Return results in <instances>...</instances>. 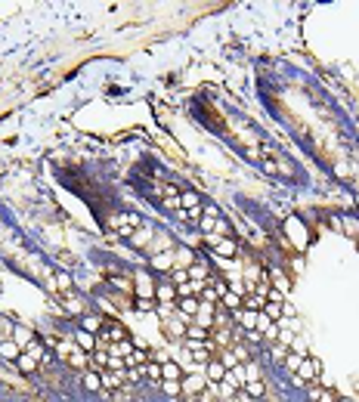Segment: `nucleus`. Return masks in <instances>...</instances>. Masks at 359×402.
Masks as SVG:
<instances>
[{
    "instance_id": "obj_21",
    "label": "nucleus",
    "mask_w": 359,
    "mask_h": 402,
    "mask_svg": "<svg viewBox=\"0 0 359 402\" xmlns=\"http://www.w3.org/2000/svg\"><path fill=\"white\" fill-rule=\"evenodd\" d=\"M112 356H118V359H130L133 356V343L130 340H121V343H112V350H108Z\"/></svg>"
},
{
    "instance_id": "obj_14",
    "label": "nucleus",
    "mask_w": 359,
    "mask_h": 402,
    "mask_svg": "<svg viewBox=\"0 0 359 402\" xmlns=\"http://www.w3.org/2000/svg\"><path fill=\"white\" fill-rule=\"evenodd\" d=\"M16 365H19V371H22V375H34V368H37V359H34L31 353H25V350H22V356L16 359Z\"/></svg>"
},
{
    "instance_id": "obj_62",
    "label": "nucleus",
    "mask_w": 359,
    "mask_h": 402,
    "mask_svg": "<svg viewBox=\"0 0 359 402\" xmlns=\"http://www.w3.org/2000/svg\"><path fill=\"white\" fill-rule=\"evenodd\" d=\"M223 402H226V399H223Z\"/></svg>"
},
{
    "instance_id": "obj_3",
    "label": "nucleus",
    "mask_w": 359,
    "mask_h": 402,
    "mask_svg": "<svg viewBox=\"0 0 359 402\" xmlns=\"http://www.w3.org/2000/svg\"><path fill=\"white\" fill-rule=\"evenodd\" d=\"M205 387H208V378H205V375H186V378H183V393H186V396L202 393Z\"/></svg>"
},
{
    "instance_id": "obj_31",
    "label": "nucleus",
    "mask_w": 359,
    "mask_h": 402,
    "mask_svg": "<svg viewBox=\"0 0 359 402\" xmlns=\"http://www.w3.org/2000/svg\"><path fill=\"white\" fill-rule=\"evenodd\" d=\"M245 390H248V396H254V399H260L263 393H266V387H263V381L257 378V381H248L245 384Z\"/></svg>"
},
{
    "instance_id": "obj_39",
    "label": "nucleus",
    "mask_w": 359,
    "mask_h": 402,
    "mask_svg": "<svg viewBox=\"0 0 359 402\" xmlns=\"http://www.w3.org/2000/svg\"><path fill=\"white\" fill-rule=\"evenodd\" d=\"M288 353H291L288 347H282V343H275V347H272V362H285V359H288Z\"/></svg>"
},
{
    "instance_id": "obj_27",
    "label": "nucleus",
    "mask_w": 359,
    "mask_h": 402,
    "mask_svg": "<svg viewBox=\"0 0 359 402\" xmlns=\"http://www.w3.org/2000/svg\"><path fill=\"white\" fill-rule=\"evenodd\" d=\"M81 328H84V331H93V334H99V331H102V322H99L96 315H81Z\"/></svg>"
},
{
    "instance_id": "obj_33",
    "label": "nucleus",
    "mask_w": 359,
    "mask_h": 402,
    "mask_svg": "<svg viewBox=\"0 0 359 402\" xmlns=\"http://www.w3.org/2000/svg\"><path fill=\"white\" fill-rule=\"evenodd\" d=\"M238 319H242V325H245L248 331H254V328H257V312L245 309V312H238Z\"/></svg>"
},
{
    "instance_id": "obj_5",
    "label": "nucleus",
    "mask_w": 359,
    "mask_h": 402,
    "mask_svg": "<svg viewBox=\"0 0 359 402\" xmlns=\"http://www.w3.org/2000/svg\"><path fill=\"white\" fill-rule=\"evenodd\" d=\"M186 347H189V353H192V359L195 362H205V365H208V362H211V343H198V340H186Z\"/></svg>"
},
{
    "instance_id": "obj_20",
    "label": "nucleus",
    "mask_w": 359,
    "mask_h": 402,
    "mask_svg": "<svg viewBox=\"0 0 359 402\" xmlns=\"http://www.w3.org/2000/svg\"><path fill=\"white\" fill-rule=\"evenodd\" d=\"M152 269H174V251L155 254V257H152Z\"/></svg>"
},
{
    "instance_id": "obj_40",
    "label": "nucleus",
    "mask_w": 359,
    "mask_h": 402,
    "mask_svg": "<svg viewBox=\"0 0 359 402\" xmlns=\"http://www.w3.org/2000/svg\"><path fill=\"white\" fill-rule=\"evenodd\" d=\"M300 362H303V356H297V353H288V359H285V368H288V371H297V368H300Z\"/></svg>"
},
{
    "instance_id": "obj_57",
    "label": "nucleus",
    "mask_w": 359,
    "mask_h": 402,
    "mask_svg": "<svg viewBox=\"0 0 359 402\" xmlns=\"http://www.w3.org/2000/svg\"><path fill=\"white\" fill-rule=\"evenodd\" d=\"M263 167H266V174H279V164H275V161H263Z\"/></svg>"
},
{
    "instance_id": "obj_54",
    "label": "nucleus",
    "mask_w": 359,
    "mask_h": 402,
    "mask_svg": "<svg viewBox=\"0 0 359 402\" xmlns=\"http://www.w3.org/2000/svg\"><path fill=\"white\" fill-rule=\"evenodd\" d=\"M121 365H127L124 359H118V356H108V368H121Z\"/></svg>"
},
{
    "instance_id": "obj_37",
    "label": "nucleus",
    "mask_w": 359,
    "mask_h": 402,
    "mask_svg": "<svg viewBox=\"0 0 359 402\" xmlns=\"http://www.w3.org/2000/svg\"><path fill=\"white\" fill-rule=\"evenodd\" d=\"M53 285H56L59 291H71V288H74V281H71V278H68L65 272H59V275H56V281H53Z\"/></svg>"
},
{
    "instance_id": "obj_8",
    "label": "nucleus",
    "mask_w": 359,
    "mask_h": 402,
    "mask_svg": "<svg viewBox=\"0 0 359 402\" xmlns=\"http://www.w3.org/2000/svg\"><path fill=\"white\" fill-rule=\"evenodd\" d=\"M195 319H198V325L202 328H214V303H202L198 306V312H195Z\"/></svg>"
},
{
    "instance_id": "obj_41",
    "label": "nucleus",
    "mask_w": 359,
    "mask_h": 402,
    "mask_svg": "<svg viewBox=\"0 0 359 402\" xmlns=\"http://www.w3.org/2000/svg\"><path fill=\"white\" fill-rule=\"evenodd\" d=\"M31 340H34V334H31L28 328H16V343H19V347H22V343H31Z\"/></svg>"
},
{
    "instance_id": "obj_17",
    "label": "nucleus",
    "mask_w": 359,
    "mask_h": 402,
    "mask_svg": "<svg viewBox=\"0 0 359 402\" xmlns=\"http://www.w3.org/2000/svg\"><path fill=\"white\" fill-rule=\"evenodd\" d=\"M208 337H211V331H208V328H202V325H189V328H186V340L208 343Z\"/></svg>"
},
{
    "instance_id": "obj_53",
    "label": "nucleus",
    "mask_w": 359,
    "mask_h": 402,
    "mask_svg": "<svg viewBox=\"0 0 359 402\" xmlns=\"http://www.w3.org/2000/svg\"><path fill=\"white\" fill-rule=\"evenodd\" d=\"M93 362H96L99 368H105L108 365V353H93Z\"/></svg>"
},
{
    "instance_id": "obj_60",
    "label": "nucleus",
    "mask_w": 359,
    "mask_h": 402,
    "mask_svg": "<svg viewBox=\"0 0 359 402\" xmlns=\"http://www.w3.org/2000/svg\"><path fill=\"white\" fill-rule=\"evenodd\" d=\"M338 402H356V399H350V396H344V399H338Z\"/></svg>"
},
{
    "instance_id": "obj_47",
    "label": "nucleus",
    "mask_w": 359,
    "mask_h": 402,
    "mask_svg": "<svg viewBox=\"0 0 359 402\" xmlns=\"http://www.w3.org/2000/svg\"><path fill=\"white\" fill-rule=\"evenodd\" d=\"M319 402H338V396H335V390L332 387H325V390H319V396H316Z\"/></svg>"
},
{
    "instance_id": "obj_22",
    "label": "nucleus",
    "mask_w": 359,
    "mask_h": 402,
    "mask_svg": "<svg viewBox=\"0 0 359 402\" xmlns=\"http://www.w3.org/2000/svg\"><path fill=\"white\" fill-rule=\"evenodd\" d=\"M177 303H180V312H183V315H195L198 306H202V300H195V297H180Z\"/></svg>"
},
{
    "instance_id": "obj_28",
    "label": "nucleus",
    "mask_w": 359,
    "mask_h": 402,
    "mask_svg": "<svg viewBox=\"0 0 359 402\" xmlns=\"http://www.w3.org/2000/svg\"><path fill=\"white\" fill-rule=\"evenodd\" d=\"M87 359H90L87 353H81V350H74V353L68 356V365H71V368H81V371H84V368H87Z\"/></svg>"
},
{
    "instance_id": "obj_7",
    "label": "nucleus",
    "mask_w": 359,
    "mask_h": 402,
    "mask_svg": "<svg viewBox=\"0 0 359 402\" xmlns=\"http://www.w3.org/2000/svg\"><path fill=\"white\" fill-rule=\"evenodd\" d=\"M74 340H77V350H84V353H93V350H96V334H93V331H84V328H77Z\"/></svg>"
},
{
    "instance_id": "obj_44",
    "label": "nucleus",
    "mask_w": 359,
    "mask_h": 402,
    "mask_svg": "<svg viewBox=\"0 0 359 402\" xmlns=\"http://www.w3.org/2000/svg\"><path fill=\"white\" fill-rule=\"evenodd\" d=\"M263 297H266V303H285V294H282V291H279V288H272V291H266Z\"/></svg>"
},
{
    "instance_id": "obj_48",
    "label": "nucleus",
    "mask_w": 359,
    "mask_h": 402,
    "mask_svg": "<svg viewBox=\"0 0 359 402\" xmlns=\"http://www.w3.org/2000/svg\"><path fill=\"white\" fill-rule=\"evenodd\" d=\"M214 232H217L220 238H226V235H229V223H226V220H217V223H214Z\"/></svg>"
},
{
    "instance_id": "obj_36",
    "label": "nucleus",
    "mask_w": 359,
    "mask_h": 402,
    "mask_svg": "<svg viewBox=\"0 0 359 402\" xmlns=\"http://www.w3.org/2000/svg\"><path fill=\"white\" fill-rule=\"evenodd\" d=\"M146 378L149 381H161V362H149V365H146Z\"/></svg>"
},
{
    "instance_id": "obj_9",
    "label": "nucleus",
    "mask_w": 359,
    "mask_h": 402,
    "mask_svg": "<svg viewBox=\"0 0 359 402\" xmlns=\"http://www.w3.org/2000/svg\"><path fill=\"white\" fill-rule=\"evenodd\" d=\"M102 334H105V340H112V343H121V340H127V331H124V325H118V322H108V325L102 328Z\"/></svg>"
},
{
    "instance_id": "obj_59",
    "label": "nucleus",
    "mask_w": 359,
    "mask_h": 402,
    "mask_svg": "<svg viewBox=\"0 0 359 402\" xmlns=\"http://www.w3.org/2000/svg\"><path fill=\"white\" fill-rule=\"evenodd\" d=\"M328 223H332V226H335V229H341V226H344V223H341V217H335V214H332V217H328Z\"/></svg>"
},
{
    "instance_id": "obj_4",
    "label": "nucleus",
    "mask_w": 359,
    "mask_h": 402,
    "mask_svg": "<svg viewBox=\"0 0 359 402\" xmlns=\"http://www.w3.org/2000/svg\"><path fill=\"white\" fill-rule=\"evenodd\" d=\"M205 378H208V384H220V381H226V365L220 359H211L208 365H205Z\"/></svg>"
},
{
    "instance_id": "obj_32",
    "label": "nucleus",
    "mask_w": 359,
    "mask_h": 402,
    "mask_svg": "<svg viewBox=\"0 0 359 402\" xmlns=\"http://www.w3.org/2000/svg\"><path fill=\"white\" fill-rule=\"evenodd\" d=\"M263 315H266L269 322H279V319H282V303H266V306H263Z\"/></svg>"
},
{
    "instance_id": "obj_13",
    "label": "nucleus",
    "mask_w": 359,
    "mask_h": 402,
    "mask_svg": "<svg viewBox=\"0 0 359 402\" xmlns=\"http://www.w3.org/2000/svg\"><path fill=\"white\" fill-rule=\"evenodd\" d=\"M186 272H189V281H198V285L208 281V263H192Z\"/></svg>"
},
{
    "instance_id": "obj_50",
    "label": "nucleus",
    "mask_w": 359,
    "mask_h": 402,
    "mask_svg": "<svg viewBox=\"0 0 359 402\" xmlns=\"http://www.w3.org/2000/svg\"><path fill=\"white\" fill-rule=\"evenodd\" d=\"M220 393H223V399H229L235 393V384L232 381H220Z\"/></svg>"
},
{
    "instance_id": "obj_1",
    "label": "nucleus",
    "mask_w": 359,
    "mask_h": 402,
    "mask_svg": "<svg viewBox=\"0 0 359 402\" xmlns=\"http://www.w3.org/2000/svg\"><path fill=\"white\" fill-rule=\"evenodd\" d=\"M285 232H288V238L294 241V248H300V251L307 248V241H310V235H307V226H303V223H300L297 217H291V220L285 223Z\"/></svg>"
},
{
    "instance_id": "obj_25",
    "label": "nucleus",
    "mask_w": 359,
    "mask_h": 402,
    "mask_svg": "<svg viewBox=\"0 0 359 402\" xmlns=\"http://www.w3.org/2000/svg\"><path fill=\"white\" fill-rule=\"evenodd\" d=\"M223 306H226V309H232V312H238V309H242V294L226 291V294H223Z\"/></svg>"
},
{
    "instance_id": "obj_16",
    "label": "nucleus",
    "mask_w": 359,
    "mask_h": 402,
    "mask_svg": "<svg viewBox=\"0 0 359 402\" xmlns=\"http://www.w3.org/2000/svg\"><path fill=\"white\" fill-rule=\"evenodd\" d=\"M0 356L10 359V362H16V359L22 356V347H19L16 340H4V343H0Z\"/></svg>"
},
{
    "instance_id": "obj_6",
    "label": "nucleus",
    "mask_w": 359,
    "mask_h": 402,
    "mask_svg": "<svg viewBox=\"0 0 359 402\" xmlns=\"http://www.w3.org/2000/svg\"><path fill=\"white\" fill-rule=\"evenodd\" d=\"M133 291H136V297H155V285H152V278H149V272H136V281H133Z\"/></svg>"
},
{
    "instance_id": "obj_55",
    "label": "nucleus",
    "mask_w": 359,
    "mask_h": 402,
    "mask_svg": "<svg viewBox=\"0 0 359 402\" xmlns=\"http://www.w3.org/2000/svg\"><path fill=\"white\" fill-rule=\"evenodd\" d=\"M202 208H205V205H202ZM205 217H211V220H220V214H217V208H214V205H208V208H205Z\"/></svg>"
},
{
    "instance_id": "obj_45",
    "label": "nucleus",
    "mask_w": 359,
    "mask_h": 402,
    "mask_svg": "<svg viewBox=\"0 0 359 402\" xmlns=\"http://www.w3.org/2000/svg\"><path fill=\"white\" fill-rule=\"evenodd\" d=\"M25 353H31L34 359H41V356H44V347H41V343H37V337H34V340H31V343L25 347Z\"/></svg>"
},
{
    "instance_id": "obj_38",
    "label": "nucleus",
    "mask_w": 359,
    "mask_h": 402,
    "mask_svg": "<svg viewBox=\"0 0 359 402\" xmlns=\"http://www.w3.org/2000/svg\"><path fill=\"white\" fill-rule=\"evenodd\" d=\"M65 312H68V315H81V312H84V303H77L74 297H68V300H65Z\"/></svg>"
},
{
    "instance_id": "obj_10",
    "label": "nucleus",
    "mask_w": 359,
    "mask_h": 402,
    "mask_svg": "<svg viewBox=\"0 0 359 402\" xmlns=\"http://www.w3.org/2000/svg\"><path fill=\"white\" fill-rule=\"evenodd\" d=\"M235 251H238V248H235V241H232V238H220L217 245H214V254H217V257H226V260H232Z\"/></svg>"
},
{
    "instance_id": "obj_51",
    "label": "nucleus",
    "mask_w": 359,
    "mask_h": 402,
    "mask_svg": "<svg viewBox=\"0 0 359 402\" xmlns=\"http://www.w3.org/2000/svg\"><path fill=\"white\" fill-rule=\"evenodd\" d=\"M279 340H282V347H288V343H294V331H291V328H285V331H279Z\"/></svg>"
},
{
    "instance_id": "obj_12",
    "label": "nucleus",
    "mask_w": 359,
    "mask_h": 402,
    "mask_svg": "<svg viewBox=\"0 0 359 402\" xmlns=\"http://www.w3.org/2000/svg\"><path fill=\"white\" fill-rule=\"evenodd\" d=\"M161 381H183V371H180V362H161Z\"/></svg>"
},
{
    "instance_id": "obj_52",
    "label": "nucleus",
    "mask_w": 359,
    "mask_h": 402,
    "mask_svg": "<svg viewBox=\"0 0 359 402\" xmlns=\"http://www.w3.org/2000/svg\"><path fill=\"white\" fill-rule=\"evenodd\" d=\"M183 281H189V272L186 269H174V285H183Z\"/></svg>"
},
{
    "instance_id": "obj_49",
    "label": "nucleus",
    "mask_w": 359,
    "mask_h": 402,
    "mask_svg": "<svg viewBox=\"0 0 359 402\" xmlns=\"http://www.w3.org/2000/svg\"><path fill=\"white\" fill-rule=\"evenodd\" d=\"M217 291H211V288H202V303H217Z\"/></svg>"
},
{
    "instance_id": "obj_11",
    "label": "nucleus",
    "mask_w": 359,
    "mask_h": 402,
    "mask_svg": "<svg viewBox=\"0 0 359 402\" xmlns=\"http://www.w3.org/2000/svg\"><path fill=\"white\" fill-rule=\"evenodd\" d=\"M155 300L158 303H177V285H158L155 288Z\"/></svg>"
},
{
    "instance_id": "obj_29",
    "label": "nucleus",
    "mask_w": 359,
    "mask_h": 402,
    "mask_svg": "<svg viewBox=\"0 0 359 402\" xmlns=\"http://www.w3.org/2000/svg\"><path fill=\"white\" fill-rule=\"evenodd\" d=\"M269 278L275 281V288H279V291H282V294H285V291L291 288V281H288V275H285V272H279V269H272V272H269Z\"/></svg>"
},
{
    "instance_id": "obj_34",
    "label": "nucleus",
    "mask_w": 359,
    "mask_h": 402,
    "mask_svg": "<svg viewBox=\"0 0 359 402\" xmlns=\"http://www.w3.org/2000/svg\"><path fill=\"white\" fill-rule=\"evenodd\" d=\"M161 390L168 396H180L183 393V381H161Z\"/></svg>"
},
{
    "instance_id": "obj_56",
    "label": "nucleus",
    "mask_w": 359,
    "mask_h": 402,
    "mask_svg": "<svg viewBox=\"0 0 359 402\" xmlns=\"http://www.w3.org/2000/svg\"><path fill=\"white\" fill-rule=\"evenodd\" d=\"M214 223H217V220H211V217H202V229H205V232H214Z\"/></svg>"
},
{
    "instance_id": "obj_42",
    "label": "nucleus",
    "mask_w": 359,
    "mask_h": 402,
    "mask_svg": "<svg viewBox=\"0 0 359 402\" xmlns=\"http://www.w3.org/2000/svg\"><path fill=\"white\" fill-rule=\"evenodd\" d=\"M13 331H16V328L10 325V322H7V319H0V343L10 340V334H13Z\"/></svg>"
},
{
    "instance_id": "obj_30",
    "label": "nucleus",
    "mask_w": 359,
    "mask_h": 402,
    "mask_svg": "<svg viewBox=\"0 0 359 402\" xmlns=\"http://www.w3.org/2000/svg\"><path fill=\"white\" fill-rule=\"evenodd\" d=\"M133 306H136L140 312H155L158 300H155V297H136V300H133Z\"/></svg>"
},
{
    "instance_id": "obj_61",
    "label": "nucleus",
    "mask_w": 359,
    "mask_h": 402,
    "mask_svg": "<svg viewBox=\"0 0 359 402\" xmlns=\"http://www.w3.org/2000/svg\"><path fill=\"white\" fill-rule=\"evenodd\" d=\"M356 208H359V195H356Z\"/></svg>"
},
{
    "instance_id": "obj_43",
    "label": "nucleus",
    "mask_w": 359,
    "mask_h": 402,
    "mask_svg": "<svg viewBox=\"0 0 359 402\" xmlns=\"http://www.w3.org/2000/svg\"><path fill=\"white\" fill-rule=\"evenodd\" d=\"M257 328H260V334H269V331H272V322H269L263 312H257Z\"/></svg>"
},
{
    "instance_id": "obj_26",
    "label": "nucleus",
    "mask_w": 359,
    "mask_h": 402,
    "mask_svg": "<svg viewBox=\"0 0 359 402\" xmlns=\"http://www.w3.org/2000/svg\"><path fill=\"white\" fill-rule=\"evenodd\" d=\"M205 285H198V281H183V285H177V297H192L195 291H202Z\"/></svg>"
},
{
    "instance_id": "obj_46",
    "label": "nucleus",
    "mask_w": 359,
    "mask_h": 402,
    "mask_svg": "<svg viewBox=\"0 0 359 402\" xmlns=\"http://www.w3.org/2000/svg\"><path fill=\"white\" fill-rule=\"evenodd\" d=\"M220 362H223V365H226V371H229V368H235V365H238V356H235V353H229V350H226V353H223V359H220Z\"/></svg>"
},
{
    "instance_id": "obj_58",
    "label": "nucleus",
    "mask_w": 359,
    "mask_h": 402,
    "mask_svg": "<svg viewBox=\"0 0 359 402\" xmlns=\"http://www.w3.org/2000/svg\"><path fill=\"white\" fill-rule=\"evenodd\" d=\"M217 340H220V343H229V331L220 328V331H217Z\"/></svg>"
},
{
    "instance_id": "obj_19",
    "label": "nucleus",
    "mask_w": 359,
    "mask_h": 402,
    "mask_svg": "<svg viewBox=\"0 0 359 402\" xmlns=\"http://www.w3.org/2000/svg\"><path fill=\"white\" fill-rule=\"evenodd\" d=\"M226 381H232L235 387H245V384H248V375H245V365H235V368H229V371H226Z\"/></svg>"
},
{
    "instance_id": "obj_23",
    "label": "nucleus",
    "mask_w": 359,
    "mask_h": 402,
    "mask_svg": "<svg viewBox=\"0 0 359 402\" xmlns=\"http://www.w3.org/2000/svg\"><path fill=\"white\" fill-rule=\"evenodd\" d=\"M84 390L99 393V390H102V378H99L96 371H84Z\"/></svg>"
},
{
    "instance_id": "obj_35",
    "label": "nucleus",
    "mask_w": 359,
    "mask_h": 402,
    "mask_svg": "<svg viewBox=\"0 0 359 402\" xmlns=\"http://www.w3.org/2000/svg\"><path fill=\"white\" fill-rule=\"evenodd\" d=\"M143 375H146V365H130V368L124 371V381H130V384H133V381H140Z\"/></svg>"
},
{
    "instance_id": "obj_2",
    "label": "nucleus",
    "mask_w": 359,
    "mask_h": 402,
    "mask_svg": "<svg viewBox=\"0 0 359 402\" xmlns=\"http://www.w3.org/2000/svg\"><path fill=\"white\" fill-rule=\"evenodd\" d=\"M313 378H319V362L307 356V359L300 362V368L294 371V384H297V387H303V384H307V381H313Z\"/></svg>"
},
{
    "instance_id": "obj_15",
    "label": "nucleus",
    "mask_w": 359,
    "mask_h": 402,
    "mask_svg": "<svg viewBox=\"0 0 359 402\" xmlns=\"http://www.w3.org/2000/svg\"><path fill=\"white\" fill-rule=\"evenodd\" d=\"M180 205H183L186 211H198V208H202V195L189 189V192H183V195H180Z\"/></svg>"
},
{
    "instance_id": "obj_24",
    "label": "nucleus",
    "mask_w": 359,
    "mask_h": 402,
    "mask_svg": "<svg viewBox=\"0 0 359 402\" xmlns=\"http://www.w3.org/2000/svg\"><path fill=\"white\" fill-rule=\"evenodd\" d=\"M149 238H152V229H146V226H140L133 235H130V245H136V248H143V245H149Z\"/></svg>"
},
{
    "instance_id": "obj_18",
    "label": "nucleus",
    "mask_w": 359,
    "mask_h": 402,
    "mask_svg": "<svg viewBox=\"0 0 359 402\" xmlns=\"http://www.w3.org/2000/svg\"><path fill=\"white\" fill-rule=\"evenodd\" d=\"M102 378V390H118L124 384V371H118V375H112V371H105V375H99Z\"/></svg>"
}]
</instances>
